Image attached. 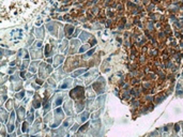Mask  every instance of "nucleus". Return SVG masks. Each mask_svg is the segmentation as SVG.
<instances>
[{"label":"nucleus","mask_w":183,"mask_h":137,"mask_svg":"<svg viewBox=\"0 0 183 137\" xmlns=\"http://www.w3.org/2000/svg\"><path fill=\"white\" fill-rule=\"evenodd\" d=\"M54 116H55V123L52 125V128H54L56 126H58L59 124H60V122L63 120V117H64V115H63V111L61 108H57V109L55 110V113H54Z\"/></svg>","instance_id":"f257e3e1"},{"label":"nucleus","mask_w":183,"mask_h":137,"mask_svg":"<svg viewBox=\"0 0 183 137\" xmlns=\"http://www.w3.org/2000/svg\"><path fill=\"white\" fill-rule=\"evenodd\" d=\"M14 116H15L14 113L11 114V118L9 120V123H8V126H7V130L10 134L13 133V131H14Z\"/></svg>","instance_id":"f03ea898"},{"label":"nucleus","mask_w":183,"mask_h":137,"mask_svg":"<svg viewBox=\"0 0 183 137\" xmlns=\"http://www.w3.org/2000/svg\"><path fill=\"white\" fill-rule=\"evenodd\" d=\"M25 117H26V111H25V108L24 107H21L19 109L17 110V121L22 122V120L25 119Z\"/></svg>","instance_id":"7ed1b4c3"},{"label":"nucleus","mask_w":183,"mask_h":137,"mask_svg":"<svg viewBox=\"0 0 183 137\" xmlns=\"http://www.w3.org/2000/svg\"><path fill=\"white\" fill-rule=\"evenodd\" d=\"M64 108H65V113H66L67 116H71V115H72V102L65 103Z\"/></svg>","instance_id":"20e7f679"},{"label":"nucleus","mask_w":183,"mask_h":137,"mask_svg":"<svg viewBox=\"0 0 183 137\" xmlns=\"http://www.w3.org/2000/svg\"><path fill=\"white\" fill-rule=\"evenodd\" d=\"M27 120L29 123H31L33 120H34V111H33V109L30 110V113L27 115Z\"/></svg>","instance_id":"39448f33"},{"label":"nucleus","mask_w":183,"mask_h":137,"mask_svg":"<svg viewBox=\"0 0 183 137\" xmlns=\"http://www.w3.org/2000/svg\"><path fill=\"white\" fill-rule=\"evenodd\" d=\"M88 117H89V113L88 111H85V113H83L80 115V117H79V120H80V122H85L87 119H88Z\"/></svg>","instance_id":"423d86ee"},{"label":"nucleus","mask_w":183,"mask_h":137,"mask_svg":"<svg viewBox=\"0 0 183 137\" xmlns=\"http://www.w3.org/2000/svg\"><path fill=\"white\" fill-rule=\"evenodd\" d=\"M72 123H73V118H72V117H70V118H67V119L65 120V121L63 122V126H64V127H66V126H71Z\"/></svg>","instance_id":"0eeeda50"},{"label":"nucleus","mask_w":183,"mask_h":137,"mask_svg":"<svg viewBox=\"0 0 183 137\" xmlns=\"http://www.w3.org/2000/svg\"><path fill=\"white\" fill-rule=\"evenodd\" d=\"M22 132H24V133H28V132H29V122H24V123H22Z\"/></svg>","instance_id":"6e6552de"},{"label":"nucleus","mask_w":183,"mask_h":137,"mask_svg":"<svg viewBox=\"0 0 183 137\" xmlns=\"http://www.w3.org/2000/svg\"><path fill=\"white\" fill-rule=\"evenodd\" d=\"M40 97H39V95H35V101L33 100V106H34L35 108H39L41 106V104H40Z\"/></svg>","instance_id":"1a4fd4ad"},{"label":"nucleus","mask_w":183,"mask_h":137,"mask_svg":"<svg viewBox=\"0 0 183 137\" xmlns=\"http://www.w3.org/2000/svg\"><path fill=\"white\" fill-rule=\"evenodd\" d=\"M2 114V123H5V121H7V118H9V113H7L4 109H2L1 111Z\"/></svg>","instance_id":"9d476101"},{"label":"nucleus","mask_w":183,"mask_h":137,"mask_svg":"<svg viewBox=\"0 0 183 137\" xmlns=\"http://www.w3.org/2000/svg\"><path fill=\"white\" fill-rule=\"evenodd\" d=\"M62 100H63V97H62V96H58L57 99L55 100V102H54V105H55V106H58V105H60L61 103H62Z\"/></svg>","instance_id":"9b49d317"},{"label":"nucleus","mask_w":183,"mask_h":137,"mask_svg":"<svg viewBox=\"0 0 183 137\" xmlns=\"http://www.w3.org/2000/svg\"><path fill=\"white\" fill-rule=\"evenodd\" d=\"M70 83H71V79H66L65 83H64L62 86H60V89H65L67 87H70V86H67V85H70Z\"/></svg>","instance_id":"f8f14e48"},{"label":"nucleus","mask_w":183,"mask_h":137,"mask_svg":"<svg viewBox=\"0 0 183 137\" xmlns=\"http://www.w3.org/2000/svg\"><path fill=\"white\" fill-rule=\"evenodd\" d=\"M50 119H52V114H49V115H47V116H45V118H44V122H45V123H47V122H48Z\"/></svg>","instance_id":"ddd939ff"},{"label":"nucleus","mask_w":183,"mask_h":137,"mask_svg":"<svg viewBox=\"0 0 183 137\" xmlns=\"http://www.w3.org/2000/svg\"><path fill=\"white\" fill-rule=\"evenodd\" d=\"M24 93H25L24 91L19 92L18 94H16V97H17V99H22V97H24Z\"/></svg>","instance_id":"4468645a"},{"label":"nucleus","mask_w":183,"mask_h":137,"mask_svg":"<svg viewBox=\"0 0 183 137\" xmlns=\"http://www.w3.org/2000/svg\"><path fill=\"white\" fill-rule=\"evenodd\" d=\"M87 49H88V45H84V46L79 49V53H84V50H87Z\"/></svg>","instance_id":"2eb2a0df"},{"label":"nucleus","mask_w":183,"mask_h":137,"mask_svg":"<svg viewBox=\"0 0 183 137\" xmlns=\"http://www.w3.org/2000/svg\"><path fill=\"white\" fill-rule=\"evenodd\" d=\"M79 127V124H75L74 126H73V128H71L72 132H75V131H77V128Z\"/></svg>","instance_id":"dca6fc26"},{"label":"nucleus","mask_w":183,"mask_h":137,"mask_svg":"<svg viewBox=\"0 0 183 137\" xmlns=\"http://www.w3.org/2000/svg\"><path fill=\"white\" fill-rule=\"evenodd\" d=\"M12 101H8L7 102V107H8V109H9V108H11V106H12Z\"/></svg>","instance_id":"f3484780"},{"label":"nucleus","mask_w":183,"mask_h":137,"mask_svg":"<svg viewBox=\"0 0 183 137\" xmlns=\"http://www.w3.org/2000/svg\"><path fill=\"white\" fill-rule=\"evenodd\" d=\"M84 71H85V70H80V71H77V72H75V73L73 74V75H74V76H76V75H79V74H81V73H83Z\"/></svg>","instance_id":"a211bd4d"},{"label":"nucleus","mask_w":183,"mask_h":137,"mask_svg":"<svg viewBox=\"0 0 183 137\" xmlns=\"http://www.w3.org/2000/svg\"><path fill=\"white\" fill-rule=\"evenodd\" d=\"M2 135H3V137H5V127L4 126L2 127Z\"/></svg>","instance_id":"6ab92c4d"},{"label":"nucleus","mask_w":183,"mask_h":137,"mask_svg":"<svg viewBox=\"0 0 183 137\" xmlns=\"http://www.w3.org/2000/svg\"><path fill=\"white\" fill-rule=\"evenodd\" d=\"M66 137H74V136H70L69 134H67V135H66Z\"/></svg>","instance_id":"aec40b11"},{"label":"nucleus","mask_w":183,"mask_h":137,"mask_svg":"<svg viewBox=\"0 0 183 137\" xmlns=\"http://www.w3.org/2000/svg\"><path fill=\"white\" fill-rule=\"evenodd\" d=\"M24 137H30V136L28 135V134H26V136H24Z\"/></svg>","instance_id":"412c9836"},{"label":"nucleus","mask_w":183,"mask_h":137,"mask_svg":"<svg viewBox=\"0 0 183 137\" xmlns=\"http://www.w3.org/2000/svg\"><path fill=\"white\" fill-rule=\"evenodd\" d=\"M40 137H41V136H40Z\"/></svg>","instance_id":"4be33fe9"}]
</instances>
